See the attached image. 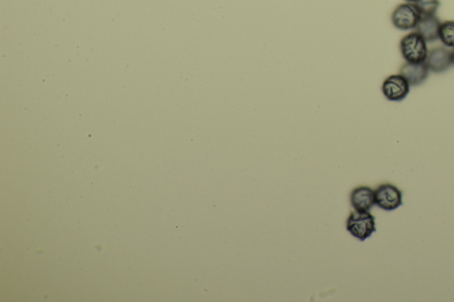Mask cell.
Masks as SVG:
<instances>
[{"instance_id":"cell-12","label":"cell","mask_w":454,"mask_h":302,"mask_svg":"<svg viewBox=\"0 0 454 302\" xmlns=\"http://www.w3.org/2000/svg\"><path fill=\"white\" fill-rule=\"evenodd\" d=\"M405 1H407L408 3H414L415 1H416V0H405Z\"/></svg>"},{"instance_id":"cell-3","label":"cell","mask_w":454,"mask_h":302,"mask_svg":"<svg viewBox=\"0 0 454 302\" xmlns=\"http://www.w3.org/2000/svg\"><path fill=\"white\" fill-rule=\"evenodd\" d=\"M421 15L414 3L398 6L391 15L392 24L400 31H412L419 24Z\"/></svg>"},{"instance_id":"cell-4","label":"cell","mask_w":454,"mask_h":302,"mask_svg":"<svg viewBox=\"0 0 454 302\" xmlns=\"http://www.w3.org/2000/svg\"><path fill=\"white\" fill-rule=\"evenodd\" d=\"M375 205L385 211H393L403 204V195L391 184L379 185L375 190Z\"/></svg>"},{"instance_id":"cell-11","label":"cell","mask_w":454,"mask_h":302,"mask_svg":"<svg viewBox=\"0 0 454 302\" xmlns=\"http://www.w3.org/2000/svg\"><path fill=\"white\" fill-rule=\"evenodd\" d=\"M421 16L436 15L440 6L439 0H416L414 3Z\"/></svg>"},{"instance_id":"cell-7","label":"cell","mask_w":454,"mask_h":302,"mask_svg":"<svg viewBox=\"0 0 454 302\" xmlns=\"http://www.w3.org/2000/svg\"><path fill=\"white\" fill-rule=\"evenodd\" d=\"M351 204L355 211L366 212L370 211L375 205V190L368 186L356 187L351 193Z\"/></svg>"},{"instance_id":"cell-5","label":"cell","mask_w":454,"mask_h":302,"mask_svg":"<svg viewBox=\"0 0 454 302\" xmlns=\"http://www.w3.org/2000/svg\"><path fill=\"white\" fill-rule=\"evenodd\" d=\"M411 86L407 79L400 74H391L384 80L382 86V92L390 102H400L408 96Z\"/></svg>"},{"instance_id":"cell-8","label":"cell","mask_w":454,"mask_h":302,"mask_svg":"<svg viewBox=\"0 0 454 302\" xmlns=\"http://www.w3.org/2000/svg\"><path fill=\"white\" fill-rule=\"evenodd\" d=\"M400 74L407 79L411 87H415L421 86L427 80L430 70L425 63H405L402 65Z\"/></svg>"},{"instance_id":"cell-6","label":"cell","mask_w":454,"mask_h":302,"mask_svg":"<svg viewBox=\"0 0 454 302\" xmlns=\"http://www.w3.org/2000/svg\"><path fill=\"white\" fill-rule=\"evenodd\" d=\"M425 64L430 72L442 74L446 72L453 66L452 51L446 47H437L430 49Z\"/></svg>"},{"instance_id":"cell-10","label":"cell","mask_w":454,"mask_h":302,"mask_svg":"<svg viewBox=\"0 0 454 302\" xmlns=\"http://www.w3.org/2000/svg\"><path fill=\"white\" fill-rule=\"evenodd\" d=\"M439 39L444 47L454 48V21H446L441 24Z\"/></svg>"},{"instance_id":"cell-13","label":"cell","mask_w":454,"mask_h":302,"mask_svg":"<svg viewBox=\"0 0 454 302\" xmlns=\"http://www.w3.org/2000/svg\"><path fill=\"white\" fill-rule=\"evenodd\" d=\"M452 55H453V65L454 66V48L453 50L452 51Z\"/></svg>"},{"instance_id":"cell-1","label":"cell","mask_w":454,"mask_h":302,"mask_svg":"<svg viewBox=\"0 0 454 302\" xmlns=\"http://www.w3.org/2000/svg\"><path fill=\"white\" fill-rule=\"evenodd\" d=\"M400 48L405 63H425L429 53L427 41L416 31L405 35L401 39Z\"/></svg>"},{"instance_id":"cell-9","label":"cell","mask_w":454,"mask_h":302,"mask_svg":"<svg viewBox=\"0 0 454 302\" xmlns=\"http://www.w3.org/2000/svg\"><path fill=\"white\" fill-rule=\"evenodd\" d=\"M442 22L436 15L421 16L414 31L418 32L425 40L435 42L439 39V29Z\"/></svg>"},{"instance_id":"cell-2","label":"cell","mask_w":454,"mask_h":302,"mask_svg":"<svg viewBox=\"0 0 454 302\" xmlns=\"http://www.w3.org/2000/svg\"><path fill=\"white\" fill-rule=\"evenodd\" d=\"M346 229L354 238L365 241L376 232L375 216L370 211L352 212L347 219Z\"/></svg>"}]
</instances>
